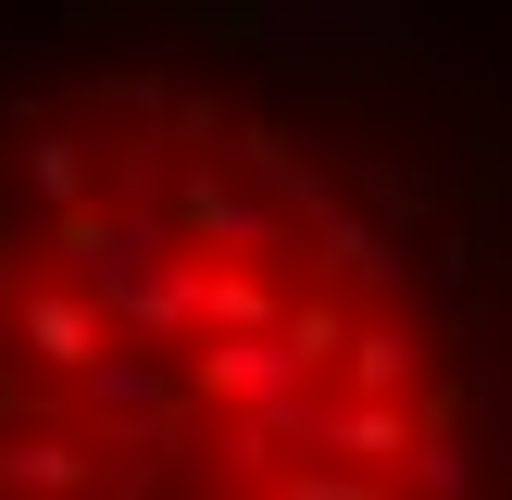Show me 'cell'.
<instances>
[{
    "instance_id": "cell-1",
    "label": "cell",
    "mask_w": 512,
    "mask_h": 500,
    "mask_svg": "<svg viewBox=\"0 0 512 500\" xmlns=\"http://www.w3.org/2000/svg\"><path fill=\"white\" fill-rule=\"evenodd\" d=\"M0 500H488L413 238L175 63L0 100Z\"/></svg>"
}]
</instances>
